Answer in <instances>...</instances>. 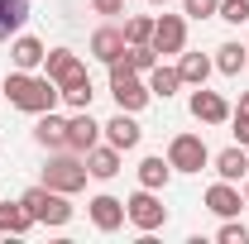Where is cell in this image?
<instances>
[{"label":"cell","instance_id":"7a4b0ae2","mask_svg":"<svg viewBox=\"0 0 249 244\" xmlns=\"http://www.w3.org/2000/svg\"><path fill=\"white\" fill-rule=\"evenodd\" d=\"M87 153H72V149H53L48 158V168H43V187H53V192H82L87 187Z\"/></svg>","mask_w":249,"mask_h":244},{"label":"cell","instance_id":"ba28073f","mask_svg":"<svg viewBox=\"0 0 249 244\" xmlns=\"http://www.w3.org/2000/svg\"><path fill=\"white\" fill-rule=\"evenodd\" d=\"M101 134H106V144H115L120 153L139 149V139H144V129H139V120H134L129 110H120V115H110V120L101 124Z\"/></svg>","mask_w":249,"mask_h":244},{"label":"cell","instance_id":"8fae6325","mask_svg":"<svg viewBox=\"0 0 249 244\" xmlns=\"http://www.w3.org/2000/svg\"><path fill=\"white\" fill-rule=\"evenodd\" d=\"M43 67H48V77H53L58 87H67V82H77V77H87V67H82V58H77L72 48H53V53L43 58Z\"/></svg>","mask_w":249,"mask_h":244},{"label":"cell","instance_id":"30bf717a","mask_svg":"<svg viewBox=\"0 0 249 244\" xmlns=\"http://www.w3.org/2000/svg\"><path fill=\"white\" fill-rule=\"evenodd\" d=\"M192 115H196L201 124H225V120H230V105H225V96H220V91L196 87V91H192Z\"/></svg>","mask_w":249,"mask_h":244},{"label":"cell","instance_id":"f546056e","mask_svg":"<svg viewBox=\"0 0 249 244\" xmlns=\"http://www.w3.org/2000/svg\"><path fill=\"white\" fill-rule=\"evenodd\" d=\"M216 240H220V244H249V230H245V225H235V215H230V220L220 225Z\"/></svg>","mask_w":249,"mask_h":244},{"label":"cell","instance_id":"836d02e7","mask_svg":"<svg viewBox=\"0 0 249 244\" xmlns=\"http://www.w3.org/2000/svg\"><path fill=\"white\" fill-rule=\"evenodd\" d=\"M245 206H249V177H245Z\"/></svg>","mask_w":249,"mask_h":244},{"label":"cell","instance_id":"2e32d148","mask_svg":"<svg viewBox=\"0 0 249 244\" xmlns=\"http://www.w3.org/2000/svg\"><path fill=\"white\" fill-rule=\"evenodd\" d=\"M87 173L101 177V182H110V177L120 173V149H115V144H96V149H87Z\"/></svg>","mask_w":249,"mask_h":244},{"label":"cell","instance_id":"cb8c5ba5","mask_svg":"<svg viewBox=\"0 0 249 244\" xmlns=\"http://www.w3.org/2000/svg\"><path fill=\"white\" fill-rule=\"evenodd\" d=\"M58 91H62V101H67L72 110H91V96H96L91 77H77V82H67V87H58Z\"/></svg>","mask_w":249,"mask_h":244},{"label":"cell","instance_id":"4fadbf2b","mask_svg":"<svg viewBox=\"0 0 249 244\" xmlns=\"http://www.w3.org/2000/svg\"><path fill=\"white\" fill-rule=\"evenodd\" d=\"M211 163H216V173L225 177V182H245V177H249V149H245V144H235V149H220Z\"/></svg>","mask_w":249,"mask_h":244},{"label":"cell","instance_id":"1f68e13d","mask_svg":"<svg viewBox=\"0 0 249 244\" xmlns=\"http://www.w3.org/2000/svg\"><path fill=\"white\" fill-rule=\"evenodd\" d=\"M235 139H240V144L249 139V115H240V110H235Z\"/></svg>","mask_w":249,"mask_h":244},{"label":"cell","instance_id":"9c48e42d","mask_svg":"<svg viewBox=\"0 0 249 244\" xmlns=\"http://www.w3.org/2000/svg\"><path fill=\"white\" fill-rule=\"evenodd\" d=\"M101 144V124L91 120V110H77L72 120H67V149L72 153H87Z\"/></svg>","mask_w":249,"mask_h":244},{"label":"cell","instance_id":"5bb4252c","mask_svg":"<svg viewBox=\"0 0 249 244\" xmlns=\"http://www.w3.org/2000/svg\"><path fill=\"white\" fill-rule=\"evenodd\" d=\"M91 225L101 235L120 230L124 225V201H115V196H91Z\"/></svg>","mask_w":249,"mask_h":244},{"label":"cell","instance_id":"d4e9b609","mask_svg":"<svg viewBox=\"0 0 249 244\" xmlns=\"http://www.w3.org/2000/svg\"><path fill=\"white\" fill-rule=\"evenodd\" d=\"M178 87H182V77H178V67H163V62H158L154 72H149V91H154V96H163V101H168V96L178 91Z\"/></svg>","mask_w":249,"mask_h":244},{"label":"cell","instance_id":"52a82bcc","mask_svg":"<svg viewBox=\"0 0 249 244\" xmlns=\"http://www.w3.org/2000/svg\"><path fill=\"white\" fill-rule=\"evenodd\" d=\"M149 43H154L158 58L182 53V48H187V19H182V15H158V19H154V38H149Z\"/></svg>","mask_w":249,"mask_h":244},{"label":"cell","instance_id":"4316f807","mask_svg":"<svg viewBox=\"0 0 249 244\" xmlns=\"http://www.w3.org/2000/svg\"><path fill=\"white\" fill-rule=\"evenodd\" d=\"M149 38H154V19H149V15L124 19V43H149Z\"/></svg>","mask_w":249,"mask_h":244},{"label":"cell","instance_id":"9a60e30c","mask_svg":"<svg viewBox=\"0 0 249 244\" xmlns=\"http://www.w3.org/2000/svg\"><path fill=\"white\" fill-rule=\"evenodd\" d=\"M124 48H129V43H124V29H110V24H106V29L91 34V58H101L106 67L115 58H124Z\"/></svg>","mask_w":249,"mask_h":244},{"label":"cell","instance_id":"603a6c76","mask_svg":"<svg viewBox=\"0 0 249 244\" xmlns=\"http://www.w3.org/2000/svg\"><path fill=\"white\" fill-rule=\"evenodd\" d=\"M211 62H216V72H225V77H240V72L249 67V48H240V43H220Z\"/></svg>","mask_w":249,"mask_h":244},{"label":"cell","instance_id":"3957f363","mask_svg":"<svg viewBox=\"0 0 249 244\" xmlns=\"http://www.w3.org/2000/svg\"><path fill=\"white\" fill-rule=\"evenodd\" d=\"M110 96H115V105H120V110H129V115H134V110H144V105L154 101L149 82H139V72H134L124 58L110 62Z\"/></svg>","mask_w":249,"mask_h":244},{"label":"cell","instance_id":"f1b7e54d","mask_svg":"<svg viewBox=\"0 0 249 244\" xmlns=\"http://www.w3.org/2000/svg\"><path fill=\"white\" fill-rule=\"evenodd\" d=\"M220 0H182V15H192V19H216Z\"/></svg>","mask_w":249,"mask_h":244},{"label":"cell","instance_id":"8992f818","mask_svg":"<svg viewBox=\"0 0 249 244\" xmlns=\"http://www.w3.org/2000/svg\"><path fill=\"white\" fill-rule=\"evenodd\" d=\"M168 163H173V173H201V168L211 163V149H206L201 134H173Z\"/></svg>","mask_w":249,"mask_h":244},{"label":"cell","instance_id":"6da1fadb","mask_svg":"<svg viewBox=\"0 0 249 244\" xmlns=\"http://www.w3.org/2000/svg\"><path fill=\"white\" fill-rule=\"evenodd\" d=\"M5 101L15 105V110H24V115H43V110H53L62 101V91H58V82L43 72H24V67H15L10 77H5Z\"/></svg>","mask_w":249,"mask_h":244},{"label":"cell","instance_id":"d590c367","mask_svg":"<svg viewBox=\"0 0 249 244\" xmlns=\"http://www.w3.org/2000/svg\"><path fill=\"white\" fill-rule=\"evenodd\" d=\"M245 149H249V139H245Z\"/></svg>","mask_w":249,"mask_h":244},{"label":"cell","instance_id":"ffe728a7","mask_svg":"<svg viewBox=\"0 0 249 244\" xmlns=\"http://www.w3.org/2000/svg\"><path fill=\"white\" fill-rule=\"evenodd\" d=\"M34 139H38L43 149H67V120H58L53 110H43L38 124H34Z\"/></svg>","mask_w":249,"mask_h":244},{"label":"cell","instance_id":"e0dca14e","mask_svg":"<svg viewBox=\"0 0 249 244\" xmlns=\"http://www.w3.org/2000/svg\"><path fill=\"white\" fill-rule=\"evenodd\" d=\"M10 58H15V67H24V72H34V67H43V58H48V48H43L38 38H29V34H15V43H10Z\"/></svg>","mask_w":249,"mask_h":244},{"label":"cell","instance_id":"7c38bea8","mask_svg":"<svg viewBox=\"0 0 249 244\" xmlns=\"http://www.w3.org/2000/svg\"><path fill=\"white\" fill-rule=\"evenodd\" d=\"M240 206H245V196H240V187L235 182H225L220 177L211 192H206V211L211 215H220V220H230V215H240Z\"/></svg>","mask_w":249,"mask_h":244},{"label":"cell","instance_id":"d6986e66","mask_svg":"<svg viewBox=\"0 0 249 244\" xmlns=\"http://www.w3.org/2000/svg\"><path fill=\"white\" fill-rule=\"evenodd\" d=\"M34 225L38 220L24 211V201H0V235H29Z\"/></svg>","mask_w":249,"mask_h":244},{"label":"cell","instance_id":"ac0fdd59","mask_svg":"<svg viewBox=\"0 0 249 244\" xmlns=\"http://www.w3.org/2000/svg\"><path fill=\"white\" fill-rule=\"evenodd\" d=\"M211 67H216V62L206 58V53H187V48H182V58H178V77H182V87H206Z\"/></svg>","mask_w":249,"mask_h":244},{"label":"cell","instance_id":"7402d4cb","mask_svg":"<svg viewBox=\"0 0 249 244\" xmlns=\"http://www.w3.org/2000/svg\"><path fill=\"white\" fill-rule=\"evenodd\" d=\"M24 24H29V0H0V38H15Z\"/></svg>","mask_w":249,"mask_h":244},{"label":"cell","instance_id":"484cf974","mask_svg":"<svg viewBox=\"0 0 249 244\" xmlns=\"http://www.w3.org/2000/svg\"><path fill=\"white\" fill-rule=\"evenodd\" d=\"M124 62H129L134 72H154L158 53H154V43H129V48H124Z\"/></svg>","mask_w":249,"mask_h":244},{"label":"cell","instance_id":"e575fe53","mask_svg":"<svg viewBox=\"0 0 249 244\" xmlns=\"http://www.w3.org/2000/svg\"><path fill=\"white\" fill-rule=\"evenodd\" d=\"M149 5H168V0H149Z\"/></svg>","mask_w":249,"mask_h":244},{"label":"cell","instance_id":"277c9868","mask_svg":"<svg viewBox=\"0 0 249 244\" xmlns=\"http://www.w3.org/2000/svg\"><path fill=\"white\" fill-rule=\"evenodd\" d=\"M19 201H24V211H29L38 225H67V220H72L67 192H53V187H43V182H38V187H29Z\"/></svg>","mask_w":249,"mask_h":244},{"label":"cell","instance_id":"4dcf8cb0","mask_svg":"<svg viewBox=\"0 0 249 244\" xmlns=\"http://www.w3.org/2000/svg\"><path fill=\"white\" fill-rule=\"evenodd\" d=\"M91 10H96V15H120L124 0H91Z\"/></svg>","mask_w":249,"mask_h":244},{"label":"cell","instance_id":"83f0119b","mask_svg":"<svg viewBox=\"0 0 249 244\" xmlns=\"http://www.w3.org/2000/svg\"><path fill=\"white\" fill-rule=\"evenodd\" d=\"M216 19H225V24H249V0H220Z\"/></svg>","mask_w":249,"mask_h":244},{"label":"cell","instance_id":"d6a6232c","mask_svg":"<svg viewBox=\"0 0 249 244\" xmlns=\"http://www.w3.org/2000/svg\"><path fill=\"white\" fill-rule=\"evenodd\" d=\"M240 115H249V91H240Z\"/></svg>","mask_w":249,"mask_h":244},{"label":"cell","instance_id":"5b68a950","mask_svg":"<svg viewBox=\"0 0 249 244\" xmlns=\"http://www.w3.org/2000/svg\"><path fill=\"white\" fill-rule=\"evenodd\" d=\"M124 220L134 225V230H144V235H154L158 225H168V206L158 201L149 187H139L129 201H124Z\"/></svg>","mask_w":249,"mask_h":244},{"label":"cell","instance_id":"44dd1931","mask_svg":"<svg viewBox=\"0 0 249 244\" xmlns=\"http://www.w3.org/2000/svg\"><path fill=\"white\" fill-rule=\"evenodd\" d=\"M168 177H173V163H168L163 153H149V158L139 163V187L158 192V187H168Z\"/></svg>","mask_w":249,"mask_h":244}]
</instances>
